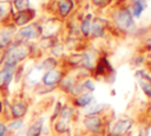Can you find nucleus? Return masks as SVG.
<instances>
[{
	"label": "nucleus",
	"instance_id": "f257e3e1",
	"mask_svg": "<svg viewBox=\"0 0 151 136\" xmlns=\"http://www.w3.org/2000/svg\"><path fill=\"white\" fill-rule=\"evenodd\" d=\"M29 53V48L27 45L24 44H18L13 45L6 51V57H5V64L6 66H15V64L24 58H26Z\"/></svg>",
	"mask_w": 151,
	"mask_h": 136
},
{
	"label": "nucleus",
	"instance_id": "f03ea898",
	"mask_svg": "<svg viewBox=\"0 0 151 136\" xmlns=\"http://www.w3.org/2000/svg\"><path fill=\"white\" fill-rule=\"evenodd\" d=\"M114 20H116V24L123 30H129L133 26V20H132L131 13L127 9L118 11L117 14L114 15Z\"/></svg>",
	"mask_w": 151,
	"mask_h": 136
},
{
	"label": "nucleus",
	"instance_id": "7ed1b4c3",
	"mask_svg": "<svg viewBox=\"0 0 151 136\" xmlns=\"http://www.w3.org/2000/svg\"><path fill=\"white\" fill-rule=\"evenodd\" d=\"M19 37L24 40H29V39H34L37 37H39L41 34V28L38 25H29L26 27H22L19 31Z\"/></svg>",
	"mask_w": 151,
	"mask_h": 136
},
{
	"label": "nucleus",
	"instance_id": "20e7f679",
	"mask_svg": "<svg viewBox=\"0 0 151 136\" xmlns=\"http://www.w3.org/2000/svg\"><path fill=\"white\" fill-rule=\"evenodd\" d=\"M131 125H132V122L130 119H119L112 127L111 132L116 136H122L123 134H125L131 128Z\"/></svg>",
	"mask_w": 151,
	"mask_h": 136
},
{
	"label": "nucleus",
	"instance_id": "39448f33",
	"mask_svg": "<svg viewBox=\"0 0 151 136\" xmlns=\"http://www.w3.org/2000/svg\"><path fill=\"white\" fill-rule=\"evenodd\" d=\"M84 123H85V125L90 130H92L94 132H98L99 129H100V127H101V121L96 115H88V116H86L85 119H84Z\"/></svg>",
	"mask_w": 151,
	"mask_h": 136
},
{
	"label": "nucleus",
	"instance_id": "423d86ee",
	"mask_svg": "<svg viewBox=\"0 0 151 136\" xmlns=\"http://www.w3.org/2000/svg\"><path fill=\"white\" fill-rule=\"evenodd\" d=\"M14 66H5L0 71V86H6L13 78Z\"/></svg>",
	"mask_w": 151,
	"mask_h": 136
},
{
	"label": "nucleus",
	"instance_id": "0eeeda50",
	"mask_svg": "<svg viewBox=\"0 0 151 136\" xmlns=\"http://www.w3.org/2000/svg\"><path fill=\"white\" fill-rule=\"evenodd\" d=\"M33 17H34V11H32V9H26V11L19 12V13L15 15V24L19 25V26L25 25V24H27Z\"/></svg>",
	"mask_w": 151,
	"mask_h": 136
},
{
	"label": "nucleus",
	"instance_id": "6e6552de",
	"mask_svg": "<svg viewBox=\"0 0 151 136\" xmlns=\"http://www.w3.org/2000/svg\"><path fill=\"white\" fill-rule=\"evenodd\" d=\"M11 111H12V115L14 118H20L22 117L26 111H27V105L24 103V102H15L12 104V108H11Z\"/></svg>",
	"mask_w": 151,
	"mask_h": 136
},
{
	"label": "nucleus",
	"instance_id": "1a4fd4ad",
	"mask_svg": "<svg viewBox=\"0 0 151 136\" xmlns=\"http://www.w3.org/2000/svg\"><path fill=\"white\" fill-rule=\"evenodd\" d=\"M60 78H61V73L59 71L50 70V71H47L45 73V76H44L42 79H44V83L46 85H53V84L58 83L60 80Z\"/></svg>",
	"mask_w": 151,
	"mask_h": 136
},
{
	"label": "nucleus",
	"instance_id": "9d476101",
	"mask_svg": "<svg viewBox=\"0 0 151 136\" xmlns=\"http://www.w3.org/2000/svg\"><path fill=\"white\" fill-rule=\"evenodd\" d=\"M13 33H14V28L13 27H6L5 30H2L0 32V46L1 47H5V46H7L9 44Z\"/></svg>",
	"mask_w": 151,
	"mask_h": 136
},
{
	"label": "nucleus",
	"instance_id": "9b49d317",
	"mask_svg": "<svg viewBox=\"0 0 151 136\" xmlns=\"http://www.w3.org/2000/svg\"><path fill=\"white\" fill-rule=\"evenodd\" d=\"M104 25H105V21H104L103 19H100V18H96V19L93 20V22L91 24V30H92L93 34H96V35H100L101 32H103V30H104V27H105Z\"/></svg>",
	"mask_w": 151,
	"mask_h": 136
},
{
	"label": "nucleus",
	"instance_id": "f8f14e48",
	"mask_svg": "<svg viewBox=\"0 0 151 136\" xmlns=\"http://www.w3.org/2000/svg\"><path fill=\"white\" fill-rule=\"evenodd\" d=\"M41 78H42V66H41V67H34V69L28 73V76H27V79H28L31 83H33V84L38 83Z\"/></svg>",
	"mask_w": 151,
	"mask_h": 136
},
{
	"label": "nucleus",
	"instance_id": "ddd939ff",
	"mask_svg": "<svg viewBox=\"0 0 151 136\" xmlns=\"http://www.w3.org/2000/svg\"><path fill=\"white\" fill-rule=\"evenodd\" d=\"M72 7H73L72 0H60L59 1V11L63 17H66L71 12Z\"/></svg>",
	"mask_w": 151,
	"mask_h": 136
},
{
	"label": "nucleus",
	"instance_id": "4468645a",
	"mask_svg": "<svg viewBox=\"0 0 151 136\" xmlns=\"http://www.w3.org/2000/svg\"><path fill=\"white\" fill-rule=\"evenodd\" d=\"M41 129H42V119H38L27 130V136H39L41 132Z\"/></svg>",
	"mask_w": 151,
	"mask_h": 136
},
{
	"label": "nucleus",
	"instance_id": "2eb2a0df",
	"mask_svg": "<svg viewBox=\"0 0 151 136\" xmlns=\"http://www.w3.org/2000/svg\"><path fill=\"white\" fill-rule=\"evenodd\" d=\"M93 101V96L91 92H87V93H83L81 96H79L77 99H76V103L80 106H86L88 105L91 102Z\"/></svg>",
	"mask_w": 151,
	"mask_h": 136
},
{
	"label": "nucleus",
	"instance_id": "dca6fc26",
	"mask_svg": "<svg viewBox=\"0 0 151 136\" xmlns=\"http://www.w3.org/2000/svg\"><path fill=\"white\" fill-rule=\"evenodd\" d=\"M146 4H145V0H137L133 6H132V14L134 17H139V14L143 12V9L145 8Z\"/></svg>",
	"mask_w": 151,
	"mask_h": 136
},
{
	"label": "nucleus",
	"instance_id": "f3484780",
	"mask_svg": "<svg viewBox=\"0 0 151 136\" xmlns=\"http://www.w3.org/2000/svg\"><path fill=\"white\" fill-rule=\"evenodd\" d=\"M11 11V2L9 1H0V19H4L7 17V14Z\"/></svg>",
	"mask_w": 151,
	"mask_h": 136
},
{
	"label": "nucleus",
	"instance_id": "a211bd4d",
	"mask_svg": "<svg viewBox=\"0 0 151 136\" xmlns=\"http://www.w3.org/2000/svg\"><path fill=\"white\" fill-rule=\"evenodd\" d=\"M14 6L19 12L28 9L29 6V0H14Z\"/></svg>",
	"mask_w": 151,
	"mask_h": 136
},
{
	"label": "nucleus",
	"instance_id": "6ab92c4d",
	"mask_svg": "<svg viewBox=\"0 0 151 136\" xmlns=\"http://www.w3.org/2000/svg\"><path fill=\"white\" fill-rule=\"evenodd\" d=\"M81 31H83V33L85 35H87L90 33V31H91V15H87L83 20V22H81Z\"/></svg>",
	"mask_w": 151,
	"mask_h": 136
},
{
	"label": "nucleus",
	"instance_id": "aec40b11",
	"mask_svg": "<svg viewBox=\"0 0 151 136\" xmlns=\"http://www.w3.org/2000/svg\"><path fill=\"white\" fill-rule=\"evenodd\" d=\"M21 127H22V121L21 119H15V121L9 123V129L11 130H18Z\"/></svg>",
	"mask_w": 151,
	"mask_h": 136
},
{
	"label": "nucleus",
	"instance_id": "412c9836",
	"mask_svg": "<svg viewBox=\"0 0 151 136\" xmlns=\"http://www.w3.org/2000/svg\"><path fill=\"white\" fill-rule=\"evenodd\" d=\"M92 1H93V4H94V5L103 7V6H106V5H109L111 0H92Z\"/></svg>",
	"mask_w": 151,
	"mask_h": 136
},
{
	"label": "nucleus",
	"instance_id": "4be33fe9",
	"mask_svg": "<svg viewBox=\"0 0 151 136\" xmlns=\"http://www.w3.org/2000/svg\"><path fill=\"white\" fill-rule=\"evenodd\" d=\"M6 134H7V128H6V125L0 122V136H5Z\"/></svg>",
	"mask_w": 151,
	"mask_h": 136
},
{
	"label": "nucleus",
	"instance_id": "5701e85b",
	"mask_svg": "<svg viewBox=\"0 0 151 136\" xmlns=\"http://www.w3.org/2000/svg\"><path fill=\"white\" fill-rule=\"evenodd\" d=\"M5 57H6V50L0 46V64L5 60Z\"/></svg>",
	"mask_w": 151,
	"mask_h": 136
},
{
	"label": "nucleus",
	"instance_id": "b1692460",
	"mask_svg": "<svg viewBox=\"0 0 151 136\" xmlns=\"http://www.w3.org/2000/svg\"><path fill=\"white\" fill-rule=\"evenodd\" d=\"M15 136H27V131H25V130H20L19 132L15 134Z\"/></svg>",
	"mask_w": 151,
	"mask_h": 136
},
{
	"label": "nucleus",
	"instance_id": "393cba45",
	"mask_svg": "<svg viewBox=\"0 0 151 136\" xmlns=\"http://www.w3.org/2000/svg\"><path fill=\"white\" fill-rule=\"evenodd\" d=\"M146 136H151V127L147 129V132H146Z\"/></svg>",
	"mask_w": 151,
	"mask_h": 136
},
{
	"label": "nucleus",
	"instance_id": "a878e982",
	"mask_svg": "<svg viewBox=\"0 0 151 136\" xmlns=\"http://www.w3.org/2000/svg\"><path fill=\"white\" fill-rule=\"evenodd\" d=\"M149 46H151V38L149 39Z\"/></svg>",
	"mask_w": 151,
	"mask_h": 136
},
{
	"label": "nucleus",
	"instance_id": "bb28decb",
	"mask_svg": "<svg viewBox=\"0 0 151 136\" xmlns=\"http://www.w3.org/2000/svg\"><path fill=\"white\" fill-rule=\"evenodd\" d=\"M0 112H1V103H0Z\"/></svg>",
	"mask_w": 151,
	"mask_h": 136
}]
</instances>
